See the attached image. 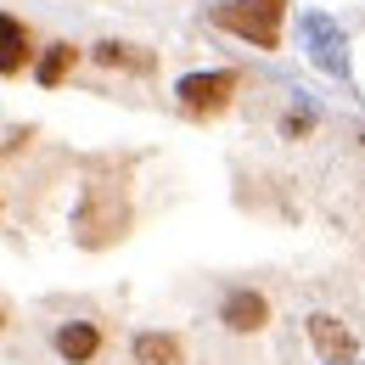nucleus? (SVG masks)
<instances>
[{
  "mask_svg": "<svg viewBox=\"0 0 365 365\" xmlns=\"http://www.w3.org/2000/svg\"><path fill=\"white\" fill-rule=\"evenodd\" d=\"M309 130H315V113H309V107H287V113L275 118V135L281 140H304Z\"/></svg>",
  "mask_w": 365,
  "mask_h": 365,
  "instance_id": "obj_11",
  "label": "nucleus"
},
{
  "mask_svg": "<svg viewBox=\"0 0 365 365\" xmlns=\"http://www.w3.org/2000/svg\"><path fill=\"white\" fill-rule=\"evenodd\" d=\"M40 337L56 365H118V320L91 298L40 304Z\"/></svg>",
  "mask_w": 365,
  "mask_h": 365,
  "instance_id": "obj_2",
  "label": "nucleus"
},
{
  "mask_svg": "<svg viewBox=\"0 0 365 365\" xmlns=\"http://www.w3.org/2000/svg\"><path fill=\"white\" fill-rule=\"evenodd\" d=\"M85 62L96 73H113V79H152L158 73V56L135 40H118V34H101L96 46H85Z\"/></svg>",
  "mask_w": 365,
  "mask_h": 365,
  "instance_id": "obj_8",
  "label": "nucleus"
},
{
  "mask_svg": "<svg viewBox=\"0 0 365 365\" xmlns=\"http://www.w3.org/2000/svg\"><path fill=\"white\" fill-rule=\"evenodd\" d=\"M17 326H23V320H17V309H11L6 298H0V349H6L11 337H17Z\"/></svg>",
  "mask_w": 365,
  "mask_h": 365,
  "instance_id": "obj_12",
  "label": "nucleus"
},
{
  "mask_svg": "<svg viewBox=\"0 0 365 365\" xmlns=\"http://www.w3.org/2000/svg\"><path fill=\"white\" fill-rule=\"evenodd\" d=\"M360 202H365V175H360Z\"/></svg>",
  "mask_w": 365,
  "mask_h": 365,
  "instance_id": "obj_13",
  "label": "nucleus"
},
{
  "mask_svg": "<svg viewBox=\"0 0 365 365\" xmlns=\"http://www.w3.org/2000/svg\"><path fill=\"white\" fill-rule=\"evenodd\" d=\"M124 365H197L191 337L175 326H135L124 337Z\"/></svg>",
  "mask_w": 365,
  "mask_h": 365,
  "instance_id": "obj_6",
  "label": "nucleus"
},
{
  "mask_svg": "<svg viewBox=\"0 0 365 365\" xmlns=\"http://www.w3.org/2000/svg\"><path fill=\"white\" fill-rule=\"evenodd\" d=\"M304 337H309V349H315L320 365H354L360 360V331L343 315H331V309L304 315Z\"/></svg>",
  "mask_w": 365,
  "mask_h": 365,
  "instance_id": "obj_7",
  "label": "nucleus"
},
{
  "mask_svg": "<svg viewBox=\"0 0 365 365\" xmlns=\"http://www.w3.org/2000/svg\"><path fill=\"white\" fill-rule=\"evenodd\" d=\"M34 51H40L34 23L17 17V11H0V79H29Z\"/></svg>",
  "mask_w": 365,
  "mask_h": 365,
  "instance_id": "obj_9",
  "label": "nucleus"
},
{
  "mask_svg": "<svg viewBox=\"0 0 365 365\" xmlns=\"http://www.w3.org/2000/svg\"><path fill=\"white\" fill-rule=\"evenodd\" d=\"M140 208H135V158H85V180L73 202V247L79 253H107L130 242Z\"/></svg>",
  "mask_w": 365,
  "mask_h": 365,
  "instance_id": "obj_1",
  "label": "nucleus"
},
{
  "mask_svg": "<svg viewBox=\"0 0 365 365\" xmlns=\"http://www.w3.org/2000/svg\"><path fill=\"white\" fill-rule=\"evenodd\" d=\"M208 315H214V326L225 331L230 343H259V337H270V326H275V292L264 281H220Z\"/></svg>",
  "mask_w": 365,
  "mask_h": 365,
  "instance_id": "obj_3",
  "label": "nucleus"
},
{
  "mask_svg": "<svg viewBox=\"0 0 365 365\" xmlns=\"http://www.w3.org/2000/svg\"><path fill=\"white\" fill-rule=\"evenodd\" d=\"M79 68H85V46H73V40H40L29 79H34L40 91H62V85H73Z\"/></svg>",
  "mask_w": 365,
  "mask_h": 365,
  "instance_id": "obj_10",
  "label": "nucleus"
},
{
  "mask_svg": "<svg viewBox=\"0 0 365 365\" xmlns=\"http://www.w3.org/2000/svg\"><path fill=\"white\" fill-rule=\"evenodd\" d=\"M247 68H202V73H180L175 79V107L185 124H220L247 91Z\"/></svg>",
  "mask_w": 365,
  "mask_h": 365,
  "instance_id": "obj_4",
  "label": "nucleus"
},
{
  "mask_svg": "<svg viewBox=\"0 0 365 365\" xmlns=\"http://www.w3.org/2000/svg\"><path fill=\"white\" fill-rule=\"evenodd\" d=\"M208 23L253 51H281L287 0H220V6H208Z\"/></svg>",
  "mask_w": 365,
  "mask_h": 365,
  "instance_id": "obj_5",
  "label": "nucleus"
}]
</instances>
